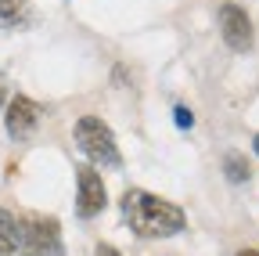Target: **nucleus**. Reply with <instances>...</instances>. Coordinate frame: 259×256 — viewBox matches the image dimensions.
Masks as SVG:
<instances>
[{"mask_svg": "<svg viewBox=\"0 0 259 256\" xmlns=\"http://www.w3.org/2000/svg\"><path fill=\"white\" fill-rule=\"evenodd\" d=\"M122 220L141 238H173L187 228V216L180 206L158 199V195H148L141 188L122 191Z\"/></svg>", "mask_w": 259, "mask_h": 256, "instance_id": "obj_1", "label": "nucleus"}, {"mask_svg": "<svg viewBox=\"0 0 259 256\" xmlns=\"http://www.w3.org/2000/svg\"><path fill=\"white\" fill-rule=\"evenodd\" d=\"M76 144L83 148V155H90L97 166H122V155H119V144L108 130V123L105 119H97V116H83L76 123Z\"/></svg>", "mask_w": 259, "mask_h": 256, "instance_id": "obj_2", "label": "nucleus"}, {"mask_svg": "<svg viewBox=\"0 0 259 256\" xmlns=\"http://www.w3.org/2000/svg\"><path fill=\"white\" fill-rule=\"evenodd\" d=\"M18 228H22V245L29 256H65L61 252V231H58L54 216H29Z\"/></svg>", "mask_w": 259, "mask_h": 256, "instance_id": "obj_3", "label": "nucleus"}, {"mask_svg": "<svg viewBox=\"0 0 259 256\" xmlns=\"http://www.w3.org/2000/svg\"><path fill=\"white\" fill-rule=\"evenodd\" d=\"M220 36H223V44H227V47L238 51V54L252 51L255 29H252L248 11H245V8H238V4H223V8H220Z\"/></svg>", "mask_w": 259, "mask_h": 256, "instance_id": "obj_4", "label": "nucleus"}, {"mask_svg": "<svg viewBox=\"0 0 259 256\" xmlns=\"http://www.w3.org/2000/svg\"><path fill=\"white\" fill-rule=\"evenodd\" d=\"M76 180H79V195H76V213L83 220L97 216L105 206H108V191H105V180L94 166H79L76 170Z\"/></svg>", "mask_w": 259, "mask_h": 256, "instance_id": "obj_5", "label": "nucleus"}, {"mask_svg": "<svg viewBox=\"0 0 259 256\" xmlns=\"http://www.w3.org/2000/svg\"><path fill=\"white\" fill-rule=\"evenodd\" d=\"M4 126H8V137H11V141H25V137H32V130L40 126V108H36V101L25 98V94H15V98L8 101Z\"/></svg>", "mask_w": 259, "mask_h": 256, "instance_id": "obj_6", "label": "nucleus"}, {"mask_svg": "<svg viewBox=\"0 0 259 256\" xmlns=\"http://www.w3.org/2000/svg\"><path fill=\"white\" fill-rule=\"evenodd\" d=\"M22 249V228L11 209H0V256H15Z\"/></svg>", "mask_w": 259, "mask_h": 256, "instance_id": "obj_7", "label": "nucleus"}, {"mask_svg": "<svg viewBox=\"0 0 259 256\" xmlns=\"http://www.w3.org/2000/svg\"><path fill=\"white\" fill-rule=\"evenodd\" d=\"M32 8L29 0H0V29H22L29 25Z\"/></svg>", "mask_w": 259, "mask_h": 256, "instance_id": "obj_8", "label": "nucleus"}, {"mask_svg": "<svg viewBox=\"0 0 259 256\" xmlns=\"http://www.w3.org/2000/svg\"><path fill=\"white\" fill-rule=\"evenodd\" d=\"M223 170H227V180H231V184H241V180H248V177H252L248 159H241V155H234V152L223 159Z\"/></svg>", "mask_w": 259, "mask_h": 256, "instance_id": "obj_9", "label": "nucleus"}, {"mask_svg": "<svg viewBox=\"0 0 259 256\" xmlns=\"http://www.w3.org/2000/svg\"><path fill=\"white\" fill-rule=\"evenodd\" d=\"M177 123H180V130H191V123H194V116H191L187 108H180V105H177Z\"/></svg>", "mask_w": 259, "mask_h": 256, "instance_id": "obj_10", "label": "nucleus"}, {"mask_svg": "<svg viewBox=\"0 0 259 256\" xmlns=\"http://www.w3.org/2000/svg\"><path fill=\"white\" fill-rule=\"evenodd\" d=\"M97 256H119V249H112V245H97Z\"/></svg>", "mask_w": 259, "mask_h": 256, "instance_id": "obj_11", "label": "nucleus"}, {"mask_svg": "<svg viewBox=\"0 0 259 256\" xmlns=\"http://www.w3.org/2000/svg\"><path fill=\"white\" fill-rule=\"evenodd\" d=\"M4 101H8V87L0 83V108H4Z\"/></svg>", "mask_w": 259, "mask_h": 256, "instance_id": "obj_12", "label": "nucleus"}, {"mask_svg": "<svg viewBox=\"0 0 259 256\" xmlns=\"http://www.w3.org/2000/svg\"><path fill=\"white\" fill-rule=\"evenodd\" d=\"M238 256H259V252H255V249H241Z\"/></svg>", "mask_w": 259, "mask_h": 256, "instance_id": "obj_13", "label": "nucleus"}, {"mask_svg": "<svg viewBox=\"0 0 259 256\" xmlns=\"http://www.w3.org/2000/svg\"><path fill=\"white\" fill-rule=\"evenodd\" d=\"M252 148H255V155H259V134H255V141H252Z\"/></svg>", "mask_w": 259, "mask_h": 256, "instance_id": "obj_14", "label": "nucleus"}]
</instances>
